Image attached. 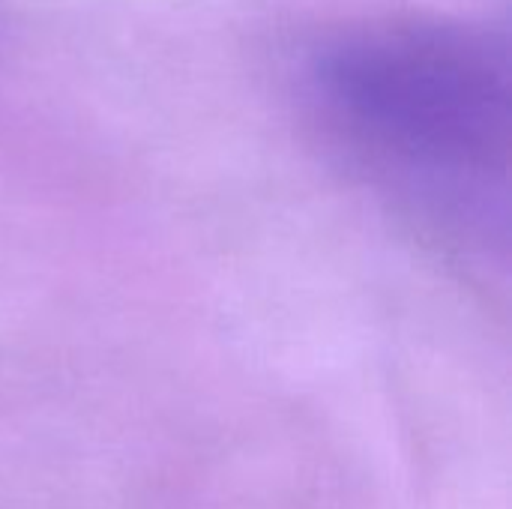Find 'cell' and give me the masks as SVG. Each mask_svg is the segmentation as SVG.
I'll return each mask as SVG.
<instances>
[{"mask_svg": "<svg viewBox=\"0 0 512 509\" xmlns=\"http://www.w3.org/2000/svg\"><path fill=\"white\" fill-rule=\"evenodd\" d=\"M510 69L459 30L387 27L321 54L312 81L330 129L393 189L444 204L507 177Z\"/></svg>", "mask_w": 512, "mask_h": 509, "instance_id": "cell-1", "label": "cell"}]
</instances>
